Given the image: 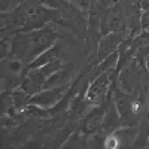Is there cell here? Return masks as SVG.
Listing matches in <instances>:
<instances>
[{"label":"cell","mask_w":149,"mask_h":149,"mask_svg":"<svg viewBox=\"0 0 149 149\" xmlns=\"http://www.w3.org/2000/svg\"><path fill=\"white\" fill-rule=\"evenodd\" d=\"M109 84H110V78H109V73H102L91 85L88 91L85 94V102L88 103H100L107 90H109Z\"/></svg>","instance_id":"obj_1"},{"label":"cell","mask_w":149,"mask_h":149,"mask_svg":"<svg viewBox=\"0 0 149 149\" xmlns=\"http://www.w3.org/2000/svg\"><path fill=\"white\" fill-rule=\"evenodd\" d=\"M67 90V85H61L58 88H54V90H45L43 93L40 94H36L30 98V103L31 104H36V106H42V107H46V106H51L54 103H57L61 95L64 94V91Z\"/></svg>","instance_id":"obj_2"},{"label":"cell","mask_w":149,"mask_h":149,"mask_svg":"<svg viewBox=\"0 0 149 149\" xmlns=\"http://www.w3.org/2000/svg\"><path fill=\"white\" fill-rule=\"evenodd\" d=\"M131 52H134L137 60L143 63V60L149 55V31H145L136 37L131 46Z\"/></svg>","instance_id":"obj_3"},{"label":"cell","mask_w":149,"mask_h":149,"mask_svg":"<svg viewBox=\"0 0 149 149\" xmlns=\"http://www.w3.org/2000/svg\"><path fill=\"white\" fill-rule=\"evenodd\" d=\"M103 112H104L103 107H100V109L93 110L91 113L86 116V119L84 122V131L86 134H91V133H94V131H97L98 128H100V125L103 124L102 119H104V113H103Z\"/></svg>","instance_id":"obj_4"},{"label":"cell","mask_w":149,"mask_h":149,"mask_svg":"<svg viewBox=\"0 0 149 149\" xmlns=\"http://www.w3.org/2000/svg\"><path fill=\"white\" fill-rule=\"evenodd\" d=\"M122 39H124L122 33H113V34H109L107 37H104V39L100 42V45H98L102 57L109 55L110 52H113V49L118 46L119 40H122Z\"/></svg>","instance_id":"obj_5"},{"label":"cell","mask_w":149,"mask_h":149,"mask_svg":"<svg viewBox=\"0 0 149 149\" xmlns=\"http://www.w3.org/2000/svg\"><path fill=\"white\" fill-rule=\"evenodd\" d=\"M58 55V46H54L51 49H46V51L40 55V57H37L33 63L30 64L31 69H37V67H42L48 63H51V61H54V58Z\"/></svg>","instance_id":"obj_6"},{"label":"cell","mask_w":149,"mask_h":149,"mask_svg":"<svg viewBox=\"0 0 149 149\" xmlns=\"http://www.w3.org/2000/svg\"><path fill=\"white\" fill-rule=\"evenodd\" d=\"M69 74H70L69 70H61L58 73H52L51 76L45 81L43 88H51V86H55V85L61 86V85H63V82H66L69 79Z\"/></svg>","instance_id":"obj_7"},{"label":"cell","mask_w":149,"mask_h":149,"mask_svg":"<svg viewBox=\"0 0 149 149\" xmlns=\"http://www.w3.org/2000/svg\"><path fill=\"white\" fill-rule=\"evenodd\" d=\"M121 143H122V142H121L119 136H118L116 133L106 136V139H104V142H103L104 148H107V149H116V148H118Z\"/></svg>","instance_id":"obj_8"},{"label":"cell","mask_w":149,"mask_h":149,"mask_svg":"<svg viewBox=\"0 0 149 149\" xmlns=\"http://www.w3.org/2000/svg\"><path fill=\"white\" fill-rule=\"evenodd\" d=\"M140 27L145 30V31H149V8L145 9V12L140 17Z\"/></svg>","instance_id":"obj_9"},{"label":"cell","mask_w":149,"mask_h":149,"mask_svg":"<svg viewBox=\"0 0 149 149\" xmlns=\"http://www.w3.org/2000/svg\"><path fill=\"white\" fill-rule=\"evenodd\" d=\"M19 69H21L19 61H12V63H10V70H15V72H18Z\"/></svg>","instance_id":"obj_10"},{"label":"cell","mask_w":149,"mask_h":149,"mask_svg":"<svg viewBox=\"0 0 149 149\" xmlns=\"http://www.w3.org/2000/svg\"><path fill=\"white\" fill-rule=\"evenodd\" d=\"M148 145H149V137H148Z\"/></svg>","instance_id":"obj_11"}]
</instances>
